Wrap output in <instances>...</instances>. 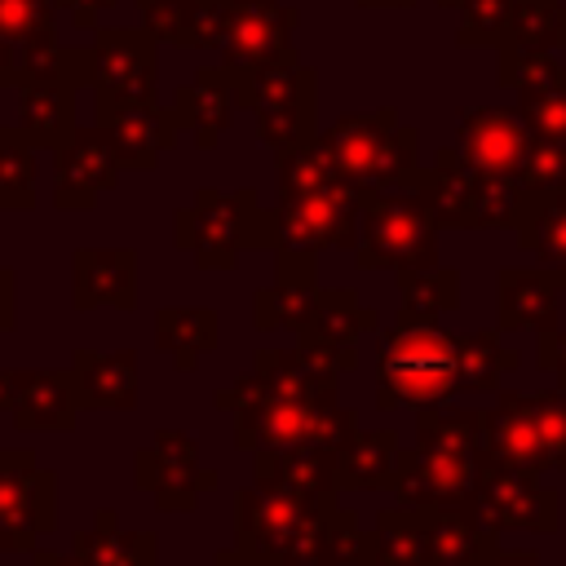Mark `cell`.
I'll return each mask as SVG.
<instances>
[{
	"label": "cell",
	"instance_id": "4316f807",
	"mask_svg": "<svg viewBox=\"0 0 566 566\" xmlns=\"http://www.w3.org/2000/svg\"><path fill=\"white\" fill-rule=\"evenodd\" d=\"M155 340L172 354L177 367H190L203 349L217 345V314L212 310H164L155 314Z\"/></svg>",
	"mask_w": 566,
	"mask_h": 566
},
{
	"label": "cell",
	"instance_id": "52a82bcc",
	"mask_svg": "<svg viewBox=\"0 0 566 566\" xmlns=\"http://www.w3.org/2000/svg\"><path fill=\"white\" fill-rule=\"evenodd\" d=\"M433 226H438V212L420 186H411V199L380 195L376 203H367V217H363L358 265L363 270H380V265L429 270L433 265Z\"/></svg>",
	"mask_w": 566,
	"mask_h": 566
},
{
	"label": "cell",
	"instance_id": "d590c367",
	"mask_svg": "<svg viewBox=\"0 0 566 566\" xmlns=\"http://www.w3.org/2000/svg\"><path fill=\"white\" fill-rule=\"evenodd\" d=\"M363 4H389V9H402V4H416V0H363Z\"/></svg>",
	"mask_w": 566,
	"mask_h": 566
},
{
	"label": "cell",
	"instance_id": "9a60e30c",
	"mask_svg": "<svg viewBox=\"0 0 566 566\" xmlns=\"http://www.w3.org/2000/svg\"><path fill=\"white\" fill-rule=\"evenodd\" d=\"M133 310L137 305V256L133 248H80L75 252V310Z\"/></svg>",
	"mask_w": 566,
	"mask_h": 566
},
{
	"label": "cell",
	"instance_id": "8fae6325",
	"mask_svg": "<svg viewBox=\"0 0 566 566\" xmlns=\"http://www.w3.org/2000/svg\"><path fill=\"white\" fill-rule=\"evenodd\" d=\"M53 482L31 451L0 455V548H27L40 526H53Z\"/></svg>",
	"mask_w": 566,
	"mask_h": 566
},
{
	"label": "cell",
	"instance_id": "44dd1931",
	"mask_svg": "<svg viewBox=\"0 0 566 566\" xmlns=\"http://www.w3.org/2000/svg\"><path fill=\"white\" fill-rule=\"evenodd\" d=\"M513 221L522 230L517 239L526 252H535L544 265L566 270V190H544V195L526 190Z\"/></svg>",
	"mask_w": 566,
	"mask_h": 566
},
{
	"label": "cell",
	"instance_id": "83f0119b",
	"mask_svg": "<svg viewBox=\"0 0 566 566\" xmlns=\"http://www.w3.org/2000/svg\"><path fill=\"white\" fill-rule=\"evenodd\" d=\"M455 283H460V274L455 270H402V296L411 301V310L416 314H402V318H416V323H424V318H433L438 310H451L455 305Z\"/></svg>",
	"mask_w": 566,
	"mask_h": 566
},
{
	"label": "cell",
	"instance_id": "d4e9b609",
	"mask_svg": "<svg viewBox=\"0 0 566 566\" xmlns=\"http://www.w3.org/2000/svg\"><path fill=\"white\" fill-rule=\"evenodd\" d=\"M230 80L234 75H221V71H199L195 84L181 93V106H177V124H190L199 146H212L217 133L230 124Z\"/></svg>",
	"mask_w": 566,
	"mask_h": 566
},
{
	"label": "cell",
	"instance_id": "6da1fadb",
	"mask_svg": "<svg viewBox=\"0 0 566 566\" xmlns=\"http://www.w3.org/2000/svg\"><path fill=\"white\" fill-rule=\"evenodd\" d=\"M358 217V190L327 164L323 146H296L283 155V203L274 212V226L283 243L296 252H314L318 243H332L354 230Z\"/></svg>",
	"mask_w": 566,
	"mask_h": 566
},
{
	"label": "cell",
	"instance_id": "e0dca14e",
	"mask_svg": "<svg viewBox=\"0 0 566 566\" xmlns=\"http://www.w3.org/2000/svg\"><path fill=\"white\" fill-rule=\"evenodd\" d=\"M75 389L84 407H102V411H133L137 402V354H75Z\"/></svg>",
	"mask_w": 566,
	"mask_h": 566
},
{
	"label": "cell",
	"instance_id": "484cf974",
	"mask_svg": "<svg viewBox=\"0 0 566 566\" xmlns=\"http://www.w3.org/2000/svg\"><path fill=\"white\" fill-rule=\"evenodd\" d=\"M146 31L172 44H195L208 49V27H212V0H137Z\"/></svg>",
	"mask_w": 566,
	"mask_h": 566
},
{
	"label": "cell",
	"instance_id": "836d02e7",
	"mask_svg": "<svg viewBox=\"0 0 566 566\" xmlns=\"http://www.w3.org/2000/svg\"><path fill=\"white\" fill-rule=\"evenodd\" d=\"M35 566H84V562H80L75 553H71V557H49V553H40V557H35Z\"/></svg>",
	"mask_w": 566,
	"mask_h": 566
},
{
	"label": "cell",
	"instance_id": "2e32d148",
	"mask_svg": "<svg viewBox=\"0 0 566 566\" xmlns=\"http://www.w3.org/2000/svg\"><path fill=\"white\" fill-rule=\"evenodd\" d=\"M97 124L115 142L124 168H150L177 133V111H155L150 102H133V106L97 111Z\"/></svg>",
	"mask_w": 566,
	"mask_h": 566
},
{
	"label": "cell",
	"instance_id": "4fadbf2b",
	"mask_svg": "<svg viewBox=\"0 0 566 566\" xmlns=\"http://www.w3.org/2000/svg\"><path fill=\"white\" fill-rule=\"evenodd\" d=\"M119 150L106 137V128L97 133H71L57 146V203L62 208H88L97 203V195L119 177Z\"/></svg>",
	"mask_w": 566,
	"mask_h": 566
},
{
	"label": "cell",
	"instance_id": "7402d4cb",
	"mask_svg": "<svg viewBox=\"0 0 566 566\" xmlns=\"http://www.w3.org/2000/svg\"><path fill=\"white\" fill-rule=\"evenodd\" d=\"M402 469V447L389 429L380 433H354L340 447V473L336 486H394Z\"/></svg>",
	"mask_w": 566,
	"mask_h": 566
},
{
	"label": "cell",
	"instance_id": "5bb4252c",
	"mask_svg": "<svg viewBox=\"0 0 566 566\" xmlns=\"http://www.w3.org/2000/svg\"><path fill=\"white\" fill-rule=\"evenodd\" d=\"M0 407H9L22 429H71L80 389H75V376L9 371L0 376Z\"/></svg>",
	"mask_w": 566,
	"mask_h": 566
},
{
	"label": "cell",
	"instance_id": "7c38bea8",
	"mask_svg": "<svg viewBox=\"0 0 566 566\" xmlns=\"http://www.w3.org/2000/svg\"><path fill=\"white\" fill-rule=\"evenodd\" d=\"M478 509L486 522L495 526H557V495L544 491L535 482V473L526 469H509V464H478Z\"/></svg>",
	"mask_w": 566,
	"mask_h": 566
},
{
	"label": "cell",
	"instance_id": "cb8c5ba5",
	"mask_svg": "<svg viewBox=\"0 0 566 566\" xmlns=\"http://www.w3.org/2000/svg\"><path fill=\"white\" fill-rule=\"evenodd\" d=\"M155 539L146 531H119L111 513L97 517L93 531L75 535V557L84 566H155Z\"/></svg>",
	"mask_w": 566,
	"mask_h": 566
},
{
	"label": "cell",
	"instance_id": "30bf717a",
	"mask_svg": "<svg viewBox=\"0 0 566 566\" xmlns=\"http://www.w3.org/2000/svg\"><path fill=\"white\" fill-rule=\"evenodd\" d=\"M88 75L97 88V111L150 102V80H155L150 40L137 31H102L88 57Z\"/></svg>",
	"mask_w": 566,
	"mask_h": 566
},
{
	"label": "cell",
	"instance_id": "7a4b0ae2",
	"mask_svg": "<svg viewBox=\"0 0 566 566\" xmlns=\"http://www.w3.org/2000/svg\"><path fill=\"white\" fill-rule=\"evenodd\" d=\"M460 385H469L460 336L438 332V327L416 323V318H402V327L385 336L380 371H376V402L385 411L429 407V402L455 394Z\"/></svg>",
	"mask_w": 566,
	"mask_h": 566
},
{
	"label": "cell",
	"instance_id": "277c9868",
	"mask_svg": "<svg viewBox=\"0 0 566 566\" xmlns=\"http://www.w3.org/2000/svg\"><path fill=\"white\" fill-rule=\"evenodd\" d=\"M482 460L526 473L566 464V398L562 394L504 398L500 411L486 416Z\"/></svg>",
	"mask_w": 566,
	"mask_h": 566
},
{
	"label": "cell",
	"instance_id": "f1b7e54d",
	"mask_svg": "<svg viewBox=\"0 0 566 566\" xmlns=\"http://www.w3.org/2000/svg\"><path fill=\"white\" fill-rule=\"evenodd\" d=\"M35 181V164L27 142H18V133H0V208H31Z\"/></svg>",
	"mask_w": 566,
	"mask_h": 566
},
{
	"label": "cell",
	"instance_id": "ba28073f",
	"mask_svg": "<svg viewBox=\"0 0 566 566\" xmlns=\"http://www.w3.org/2000/svg\"><path fill=\"white\" fill-rule=\"evenodd\" d=\"M287 31L292 9H283L279 0H212L208 49H217L226 71L239 80L265 62H283Z\"/></svg>",
	"mask_w": 566,
	"mask_h": 566
},
{
	"label": "cell",
	"instance_id": "d6986e66",
	"mask_svg": "<svg viewBox=\"0 0 566 566\" xmlns=\"http://www.w3.org/2000/svg\"><path fill=\"white\" fill-rule=\"evenodd\" d=\"M420 557L424 566H486L495 557L491 531L469 526L460 513L420 517Z\"/></svg>",
	"mask_w": 566,
	"mask_h": 566
},
{
	"label": "cell",
	"instance_id": "9c48e42d",
	"mask_svg": "<svg viewBox=\"0 0 566 566\" xmlns=\"http://www.w3.org/2000/svg\"><path fill=\"white\" fill-rule=\"evenodd\" d=\"M535 146L539 142L531 137L526 119L513 115V111H464L460 115V155H464L469 168H478L486 177L522 186Z\"/></svg>",
	"mask_w": 566,
	"mask_h": 566
},
{
	"label": "cell",
	"instance_id": "ac0fdd59",
	"mask_svg": "<svg viewBox=\"0 0 566 566\" xmlns=\"http://www.w3.org/2000/svg\"><path fill=\"white\" fill-rule=\"evenodd\" d=\"M22 102V137L35 146H62L71 137V80L62 75H31L18 84Z\"/></svg>",
	"mask_w": 566,
	"mask_h": 566
},
{
	"label": "cell",
	"instance_id": "ffe728a7",
	"mask_svg": "<svg viewBox=\"0 0 566 566\" xmlns=\"http://www.w3.org/2000/svg\"><path fill=\"white\" fill-rule=\"evenodd\" d=\"M566 274L548 279V270H504L500 274V323L504 327H548L557 314V287Z\"/></svg>",
	"mask_w": 566,
	"mask_h": 566
},
{
	"label": "cell",
	"instance_id": "4dcf8cb0",
	"mask_svg": "<svg viewBox=\"0 0 566 566\" xmlns=\"http://www.w3.org/2000/svg\"><path fill=\"white\" fill-rule=\"evenodd\" d=\"M544 363H553V371H562V380H566V336H557V340L544 336Z\"/></svg>",
	"mask_w": 566,
	"mask_h": 566
},
{
	"label": "cell",
	"instance_id": "3957f363",
	"mask_svg": "<svg viewBox=\"0 0 566 566\" xmlns=\"http://www.w3.org/2000/svg\"><path fill=\"white\" fill-rule=\"evenodd\" d=\"M482 424L486 416H424L420 420V447L407 455L402 451V495H411V504L429 509V504H451L464 491L478 486L473 478V447L482 442Z\"/></svg>",
	"mask_w": 566,
	"mask_h": 566
},
{
	"label": "cell",
	"instance_id": "d6a6232c",
	"mask_svg": "<svg viewBox=\"0 0 566 566\" xmlns=\"http://www.w3.org/2000/svg\"><path fill=\"white\" fill-rule=\"evenodd\" d=\"M486 566H539V562H535L531 553H517V557H500V553H495Z\"/></svg>",
	"mask_w": 566,
	"mask_h": 566
},
{
	"label": "cell",
	"instance_id": "8d00e7d4",
	"mask_svg": "<svg viewBox=\"0 0 566 566\" xmlns=\"http://www.w3.org/2000/svg\"><path fill=\"white\" fill-rule=\"evenodd\" d=\"M557 44H566V13H562V31H557Z\"/></svg>",
	"mask_w": 566,
	"mask_h": 566
},
{
	"label": "cell",
	"instance_id": "8992f818",
	"mask_svg": "<svg viewBox=\"0 0 566 566\" xmlns=\"http://www.w3.org/2000/svg\"><path fill=\"white\" fill-rule=\"evenodd\" d=\"M239 102L256 111V133L279 155L310 142L314 124V71H301L292 57L265 62L248 75H239Z\"/></svg>",
	"mask_w": 566,
	"mask_h": 566
},
{
	"label": "cell",
	"instance_id": "1f68e13d",
	"mask_svg": "<svg viewBox=\"0 0 566 566\" xmlns=\"http://www.w3.org/2000/svg\"><path fill=\"white\" fill-rule=\"evenodd\" d=\"M4 80H18V57H13V44L0 35V84Z\"/></svg>",
	"mask_w": 566,
	"mask_h": 566
},
{
	"label": "cell",
	"instance_id": "603a6c76",
	"mask_svg": "<svg viewBox=\"0 0 566 566\" xmlns=\"http://www.w3.org/2000/svg\"><path fill=\"white\" fill-rule=\"evenodd\" d=\"M239 199H243V190H239L234 199H221L217 190H203V195H199V208H190V217H195V226H199L195 252H199V261H203L208 270L234 265V252H239V243L248 239L243 230H234V226H239V221H234Z\"/></svg>",
	"mask_w": 566,
	"mask_h": 566
},
{
	"label": "cell",
	"instance_id": "e575fe53",
	"mask_svg": "<svg viewBox=\"0 0 566 566\" xmlns=\"http://www.w3.org/2000/svg\"><path fill=\"white\" fill-rule=\"evenodd\" d=\"M217 566H248V553H243V548H239V553H234V557H230V553H226V557H221V562H217Z\"/></svg>",
	"mask_w": 566,
	"mask_h": 566
},
{
	"label": "cell",
	"instance_id": "5b68a950",
	"mask_svg": "<svg viewBox=\"0 0 566 566\" xmlns=\"http://www.w3.org/2000/svg\"><path fill=\"white\" fill-rule=\"evenodd\" d=\"M411 146L416 133L394 124V111L349 115L323 137L327 164L354 190H380L389 181H411Z\"/></svg>",
	"mask_w": 566,
	"mask_h": 566
},
{
	"label": "cell",
	"instance_id": "f546056e",
	"mask_svg": "<svg viewBox=\"0 0 566 566\" xmlns=\"http://www.w3.org/2000/svg\"><path fill=\"white\" fill-rule=\"evenodd\" d=\"M57 4H62V9H71V13H75V22H84V27H88V22H93L106 4H115V0H57Z\"/></svg>",
	"mask_w": 566,
	"mask_h": 566
}]
</instances>
